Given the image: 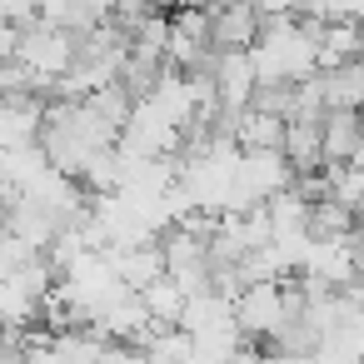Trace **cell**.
<instances>
[{"mask_svg": "<svg viewBox=\"0 0 364 364\" xmlns=\"http://www.w3.org/2000/svg\"><path fill=\"white\" fill-rule=\"evenodd\" d=\"M230 319L240 329V339L259 344L279 319H284V289L279 279H255V284H240L230 294Z\"/></svg>", "mask_w": 364, "mask_h": 364, "instance_id": "6da1fadb", "label": "cell"}, {"mask_svg": "<svg viewBox=\"0 0 364 364\" xmlns=\"http://www.w3.org/2000/svg\"><path fill=\"white\" fill-rule=\"evenodd\" d=\"M16 55H21L31 70H41L46 80H55V75L70 65V55H75V36L36 16V21L21 26V46H16Z\"/></svg>", "mask_w": 364, "mask_h": 364, "instance_id": "7a4b0ae2", "label": "cell"}, {"mask_svg": "<svg viewBox=\"0 0 364 364\" xmlns=\"http://www.w3.org/2000/svg\"><path fill=\"white\" fill-rule=\"evenodd\" d=\"M255 60L250 50H215L210 55V90L225 110H245L250 105V90H255Z\"/></svg>", "mask_w": 364, "mask_h": 364, "instance_id": "3957f363", "label": "cell"}, {"mask_svg": "<svg viewBox=\"0 0 364 364\" xmlns=\"http://www.w3.org/2000/svg\"><path fill=\"white\" fill-rule=\"evenodd\" d=\"M255 36H259V11L250 0H230V6L210 11V50H250Z\"/></svg>", "mask_w": 364, "mask_h": 364, "instance_id": "277c9868", "label": "cell"}, {"mask_svg": "<svg viewBox=\"0 0 364 364\" xmlns=\"http://www.w3.org/2000/svg\"><path fill=\"white\" fill-rule=\"evenodd\" d=\"M319 150H324V165H334V160H359V155H364L359 110H324V115H319Z\"/></svg>", "mask_w": 364, "mask_h": 364, "instance_id": "5b68a950", "label": "cell"}, {"mask_svg": "<svg viewBox=\"0 0 364 364\" xmlns=\"http://www.w3.org/2000/svg\"><path fill=\"white\" fill-rule=\"evenodd\" d=\"M314 85H319L324 110H359V100H364V60H344V65L314 70Z\"/></svg>", "mask_w": 364, "mask_h": 364, "instance_id": "8992f818", "label": "cell"}, {"mask_svg": "<svg viewBox=\"0 0 364 364\" xmlns=\"http://www.w3.org/2000/svg\"><path fill=\"white\" fill-rule=\"evenodd\" d=\"M279 155H284V165H289L294 175H299V170H319V165H324V150H319V120H284Z\"/></svg>", "mask_w": 364, "mask_h": 364, "instance_id": "52a82bcc", "label": "cell"}, {"mask_svg": "<svg viewBox=\"0 0 364 364\" xmlns=\"http://www.w3.org/2000/svg\"><path fill=\"white\" fill-rule=\"evenodd\" d=\"M279 135H284L279 115H264V110H250V105L235 115V145L240 150H279Z\"/></svg>", "mask_w": 364, "mask_h": 364, "instance_id": "ba28073f", "label": "cell"}, {"mask_svg": "<svg viewBox=\"0 0 364 364\" xmlns=\"http://www.w3.org/2000/svg\"><path fill=\"white\" fill-rule=\"evenodd\" d=\"M359 225H354V210L349 205H339V200H314L309 210H304V235L309 240H339V235H354Z\"/></svg>", "mask_w": 364, "mask_h": 364, "instance_id": "9c48e42d", "label": "cell"}, {"mask_svg": "<svg viewBox=\"0 0 364 364\" xmlns=\"http://www.w3.org/2000/svg\"><path fill=\"white\" fill-rule=\"evenodd\" d=\"M135 294H140L145 314H150V319H165V324H175V319H180V309H185V289H180L170 274H155V279H150V284H140Z\"/></svg>", "mask_w": 364, "mask_h": 364, "instance_id": "30bf717a", "label": "cell"}, {"mask_svg": "<svg viewBox=\"0 0 364 364\" xmlns=\"http://www.w3.org/2000/svg\"><path fill=\"white\" fill-rule=\"evenodd\" d=\"M324 185H329V200L359 210V195H364V170H359V160H334V165H324Z\"/></svg>", "mask_w": 364, "mask_h": 364, "instance_id": "8fae6325", "label": "cell"}, {"mask_svg": "<svg viewBox=\"0 0 364 364\" xmlns=\"http://www.w3.org/2000/svg\"><path fill=\"white\" fill-rule=\"evenodd\" d=\"M16 46H21V26L0 21V55H16Z\"/></svg>", "mask_w": 364, "mask_h": 364, "instance_id": "7c38bea8", "label": "cell"}, {"mask_svg": "<svg viewBox=\"0 0 364 364\" xmlns=\"http://www.w3.org/2000/svg\"><path fill=\"white\" fill-rule=\"evenodd\" d=\"M259 16H289V0H250Z\"/></svg>", "mask_w": 364, "mask_h": 364, "instance_id": "4fadbf2b", "label": "cell"}, {"mask_svg": "<svg viewBox=\"0 0 364 364\" xmlns=\"http://www.w3.org/2000/svg\"><path fill=\"white\" fill-rule=\"evenodd\" d=\"M160 11H180V6H200V0H155Z\"/></svg>", "mask_w": 364, "mask_h": 364, "instance_id": "5bb4252c", "label": "cell"}]
</instances>
